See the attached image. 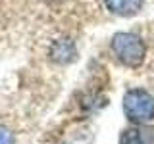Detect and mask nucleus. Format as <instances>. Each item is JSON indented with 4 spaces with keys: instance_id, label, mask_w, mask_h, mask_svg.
Segmentation results:
<instances>
[{
    "instance_id": "f257e3e1",
    "label": "nucleus",
    "mask_w": 154,
    "mask_h": 144,
    "mask_svg": "<svg viewBox=\"0 0 154 144\" xmlns=\"http://www.w3.org/2000/svg\"><path fill=\"white\" fill-rule=\"evenodd\" d=\"M112 52L123 65L139 67L144 62L146 48L143 38L135 33H116L112 37Z\"/></svg>"
},
{
    "instance_id": "f03ea898",
    "label": "nucleus",
    "mask_w": 154,
    "mask_h": 144,
    "mask_svg": "<svg viewBox=\"0 0 154 144\" xmlns=\"http://www.w3.org/2000/svg\"><path fill=\"white\" fill-rule=\"evenodd\" d=\"M123 113L135 125L150 123L154 119V98L143 88H131L123 96Z\"/></svg>"
},
{
    "instance_id": "7ed1b4c3",
    "label": "nucleus",
    "mask_w": 154,
    "mask_h": 144,
    "mask_svg": "<svg viewBox=\"0 0 154 144\" xmlns=\"http://www.w3.org/2000/svg\"><path fill=\"white\" fill-rule=\"evenodd\" d=\"M75 56H77L75 44L69 38H58L50 46V60L56 64H69L75 60Z\"/></svg>"
},
{
    "instance_id": "20e7f679",
    "label": "nucleus",
    "mask_w": 154,
    "mask_h": 144,
    "mask_svg": "<svg viewBox=\"0 0 154 144\" xmlns=\"http://www.w3.org/2000/svg\"><path fill=\"white\" fill-rule=\"evenodd\" d=\"M104 4L119 17H133L143 10V0H104Z\"/></svg>"
},
{
    "instance_id": "39448f33",
    "label": "nucleus",
    "mask_w": 154,
    "mask_h": 144,
    "mask_svg": "<svg viewBox=\"0 0 154 144\" xmlns=\"http://www.w3.org/2000/svg\"><path fill=\"white\" fill-rule=\"evenodd\" d=\"M119 144H154V131L152 129H127L119 136Z\"/></svg>"
},
{
    "instance_id": "423d86ee",
    "label": "nucleus",
    "mask_w": 154,
    "mask_h": 144,
    "mask_svg": "<svg viewBox=\"0 0 154 144\" xmlns=\"http://www.w3.org/2000/svg\"><path fill=\"white\" fill-rule=\"evenodd\" d=\"M0 144H16L14 133L6 127H0Z\"/></svg>"
},
{
    "instance_id": "0eeeda50",
    "label": "nucleus",
    "mask_w": 154,
    "mask_h": 144,
    "mask_svg": "<svg viewBox=\"0 0 154 144\" xmlns=\"http://www.w3.org/2000/svg\"><path fill=\"white\" fill-rule=\"evenodd\" d=\"M52 2H54V0H52Z\"/></svg>"
}]
</instances>
